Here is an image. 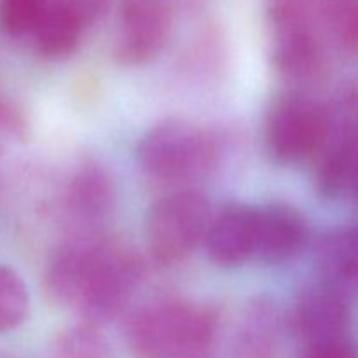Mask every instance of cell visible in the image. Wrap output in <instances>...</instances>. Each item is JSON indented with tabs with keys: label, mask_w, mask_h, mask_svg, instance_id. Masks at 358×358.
Segmentation results:
<instances>
[{
	"label": "cell",
	"mask_w": 358,
	"mask_h": 358,
	"mask_svg": "<svg viewBox=\"0 0 358 358\" xmlns=\"http://www.w3.org/2000/svg\"><path fill=\"white\" fill-rule=\"evenodd\" d=\"M171 16L157 0H128L122 6L114 38L119 63L140 66L159 56L170 38Z\"/></svg>",
	"instance_id": "obj_10"
},
{
	"label": "cell",
	"mask_w": 358,
	"mask_h": 358,
	"mask_svg": "<svg viewBox=\"0 0 358 358\" xmlns=\"http://www.w3.org/2000/svg\"><path fill=\"white\" fill-rule=\"evenodd\" d=\"M215 136L194 122L168 119L152 126L136 145V161L147 177L168 184L198 180L219 161Z\"/></svg>",
	"instance_id": "obj_2"
},
{
	"label": "cell",
	"mask_w": 358,
	"mask_h": 358,
	"mask_svg": "<svg viewBox=\"0 0 358 358\" xmlns=\"http://www.w3.org/2000/svg\"><path fill=\"white\" fill-rule=\"evenodd\" d=\"M317 276L331 285L353 294L357 283V231L339 226L320 238L315 254Z\"/></svg>",
	"instance_id": "obj_16"
},
{
	"label": "cell",
	"mask_w": 358,
	"mask_h": 358,
	"mask_svg": "<svg viewBox=\"0 0 358 358\" xmlns=\"http://www.w3.org/2000/svg\"><path fill=\"white\" fill-rule=\"evenodd\" d=\"M329 2L331 0H266L271 30H317L327 37L324 21Z\"/></svg>",
	"instance_id": "obj_17"
},
{
	"label": "cell",
	"mask_w": 358,
	"mask_h": 358,
	"mask_svg": "<svg viewBox=\"0 0 358 358\" xmlns=\"http://www.w3.org/2000/svg\"><path fill=\"white\" fill-rule=\"evenodd\" d=\"M290 320L301 345L352 336V294L315 278L297 296Z\"/></svg>",
	"instance_id": "obj_9"
},
{
	"label": "cell",
	"mask_w": 358,
	"mask_h": 358,
	"mask_svg": "<svg viewBox=\"0 0 358 358\" xmlns=\"http://www.w3.org/2000/svg\"><path fill=\"white\" fill-rule=\"evenodd\" d=\"M142 280L143 264L138 255L114 241L73 311L84 324L100 327L121 315Z\"/></svg>",
	"instance_id": "obj_5"
},
{
	"label": "cell",
	"mask_w": 358,
	"mask_h": 358,
	"mask_svg": "<svg viewBox=\"0 0 358 358\" xmlns=\"http://www.w3.org/2000/svg\"><path fill=\"white\" fill-rule=\"evenodd\" d=\"M325 34L343 52L355 55L358 44L357 0H331L325 10Z\"/></svg>",
	"instance_id": "obj_22"
},
{
	"label": "cell",
	"mask_w": 358,
	"mask_h": 358,
	"mask_svg": "<svg viewBox=\"0 0 358 358\" xmlns=\"http://www.w3.org/2000/svg\"><path fill=\"white\" fill-rule=\"evenodd\" d=\"M280 313L268 297H257L247 306L238 329L236 358H278Z\"/></svg>",
	"instance_id": "obj_15"
},
{
	"label": "cell",
	"mask_w": 358,
	"mask_h": 358,
	"mask_svg": "<svg viewBox=\"0 0 358 358\" xmlns=\"http://www.w3.org/2000/svg\"><path fill=\"white\" fill-rule=\"evenodd\" d=\"M203 247L220 268H240L257 255V205L227 201L210 213Z\"/></svg>",
	"instance_id": "obj_11"
},
{
	"label": "cell",
	"mask_w": 358,
	"mask_h": 358,
	"mask_svg": "<svg viewBox=\"0 0 358 358\" xmlns=\"http://www.w3.org/2000/svg\"><path fill=\"white\" fill-rule=\"evenodd\" d=\"M310 243V226L303 213L287 203L257 205V255L264 264L292 261Z\"/></svg>",
	"instance_id": "obj_14"
},
{
	"label": "cell",
	"mask_w": 358,
	"mask_h": 358,
	"mask_svg": "<svg viewBox=\"0 0 358 358\" xmlns=\"http://www.w3.org/2000/svg\"><path fill=\"white\" fill-rule=\"evenodd\" d=\"M51 358H114V352L100 327L80 322L55 339Z\"/></svg>",
	"instance_id": "obj_18"
},
{
	"label": "cell",
	"mask_w": 358,
	"mask_h": 358,
	"mask_svg": "<svg viewBox=\"0 0 358 358\" xmlns=\"http://www.w3.org/2000/svg\"><path fill=\"white\" fill-rule=\"evenodd\" d=\"M30 313L27 283L9 266L0 262V334L16 331Z\"/></svg>",
	"instance_id": "obj_19"
},
{
	"label": "cell",
	"mask_w": 358,
	"mask_h": 358,
	"mask_svg": "<svg viewBox=\"0 0 358 358\" xmlns=\"http://www.w3.org/2000/svg\"><path fill=\"white\" fill-rule=\"evenodd\" d=\"M114 240L103 234L69 236L49 257L44 269V290L56 306L76 310L94 271Z\"/></svg>",
	"instance_id": "obj_8"
},
{
	"label": "cell",
	"mask_w": 358,
	"mask_h": 358,
	"mask_svg": "<svg viewBox=\"0 0 358 358\" xmlns=\"http://www.w3.org/2000/svg\"><path fill=\"white\" fill-rule=\"evenodd\" d=\"M210 213L208 198L194 189L157 199L145 219V241L154 261L164 266L184 262L203 245Z\"/></svg>",
	"instance_id": "obj_4"
},
{
	"label": "cell",
	"mask_w": 358,
	"mask_h": 358,
	"mask_svg": "<svg viewBox=\"0 0 358 358\" xmlns=\"http://www.w3.org/2000/svg\"><path fill=\"white\" fill-rule=\"evenodd\" d=\"M28 140V122L20 107L0 98V191L14 157Z\"/></svg>",
	"instance_id": "obj_20"
},
{
	"label": "cell",
	"mask_w": 358,
	"mask_h": 358,
	"mask_svg": "<svg viewBox=\"0 0 358 358\" xmlns=\"http://www.w3.org/2000/svg\"><path fill=\"white\" fill-rule=\"evenodd\" d=\"M49 0H0V31L10 38H30Z\"/></svg>",
	"instance_id": "obj_21"
},
{
	"label": "cell",
	"mask_w": 358,
	"mask_h": 358,
	"mask_svg": "<svg viewBox=\"0 0 358 358\" xmlns=\"http://www.w3.org/2000/svg\"><path fill=\"white\" fill-rule=\"evenodd\" d=\"M117 201V189L101 164L84 163L70 175L59 199V215L69 236L101 234Z\"/></svg>",
	"instance_id": "obj_7"
},
{
	"label": "cell",
	"mask_w": 358,
	"mask_h": 358,
	"mask_svg": "<svg viewBox=\"0 0 358 358\" xmlns=\"http://www.w3.org/2000/svg\"><path fill=\"white\" fill-rule=\"evenodd\" d=\"M217 332L203 306L164 299L140 308L126 324V345L136 358H206Z\"/></svg>",
	"instance_id": "obj_1"
},
{
	"label": "cell",
	"mask_w": 358,
	"mask_h": 358,
	"mask_svg": "<svg viewBox=\"0 0 358 358\" xmlns=\"http://www.w3.org/2000/svg\"><path fill=\"white\" fill-rule=\"evenodd\" d=\"M332 124L331 107L304 90L278 94L264 119V145L269 157L283 166L315 159Z\"/></svg>",
	"instance_id": "obj_3"
},
{
	"label": "cell",
	"mask_w": 358,
	"mask_h": 358,
	"mask_svg": "<svg viewBox=\"0 0 358 358\" xmlns=\"http://www.w3.org/2000/svg\"><path fill=\"white\" fill-rule=\"evenodd\" d=\"M329 38L317 30H280L271 35L273 65L294 90L317 83L329 69Z\"/></svg>",
	"instance_id": "obj_13"
},
{
	"label": "cell",
	"mask_w": 358,
	"mask_h": 358,
	"mask_svg": "<svg viewBox=\"0 0 358 358\" xmlns=\"http://www.w3.org/2000/svg\"><path fill=\"white\" fill-rule=\"evenodd\" d=\"M299 358H357L352 336L301 345Z\"/></svg>",
	"instance_id": "obj_23"
},
{
	"label": "cell",
	"mask_w": 358,
	"mask_h": 358,
	"mask_svg": "<svg viewBox=\"0 0 358 358\" xmlns=\"http://www.w3.org/2000/svg\"><path fill=\"white\" fill-rule=\"evenodd\" d=\"M332 112L327 140L315 156V189L331 201L353 198L357 185L355 94L343 96Z\"/></svg>",
	"instance_id": "obj_6"
},
{
	"label": "cell",
	"mask_w": 358,
	"mask_h": 358,
	"mask_svg": "<svg viewBox=\"0 0 358 358\" xmlns=\"http://www.w3.org/2000/svg\"><path fill=\"white\" fill-rule=\"evenodd\" d=\"M98 10L100 0H49L41 23L30 37L35 52L52 62L69 58L79 48Z\"/></svg>",
	"instance_id": "obj_12"
}]
</instances>
